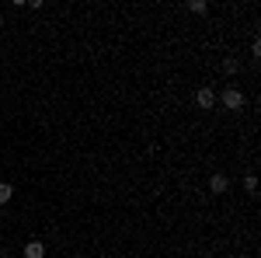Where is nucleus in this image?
I'll use <instances>...</instances> for the list:
<instances>
[{
	"mask_svg": "<svg viewBox=\"0 0 261 258\" xmlns=\"http://www.w3.org/2000/svg\"><path fill=\"white\" fill-rule=\"evenodd\" d=\"M223 105H226L230 112H237V108H244V95L237 87H226V91H223Z\"/></svg>",
	"mask_w": 261,
	"mask_h": 258,
	"instance_id": "obj_1",
	"label": "nucleus"
},
{
	"mask_svg": "<svg viewBox=\"0 0 261 258\" xmlns=\"http://www.w3.org/2000/svg\"><path fill=\"white\" fill-rule=\"evenodd\" d=\"M195 101H199V108H213V105H216V95H213V87H199Z\"/></svg>",
	"mask_w": 261,
	"mask_h": 258,
	"instance_id": "obj_2",
	"label": "nucleus"
},
{
	"mask_svg": "<svg viewBox=\"0 0 261 258\" xmlns=\"http://www.w3.org/2000/svg\"><path fill=\"white\" fill-rule=\"evenodd\" d=\"M24 258H45V244L42 241H28L24 244Z\"/></svg>",
	"mask_w": 261,
	"mask_h": 258,
	"instance_id": "obj_3",
	"label": "nucleus"
},
{
	"mask_svg": "<svg viewBox=\"0 0 261 258\" xmlns=\"http://www.w3.org/2000/svg\"><path fill=\"white\" fill-rule=\"evenodd\" d=\"M226 185H230V181H226V175H209V189H213L216 196H223V192H226Z\"/></svg>",
	"mask_w": 261,
	"mask_h": 258,
	"instance_id": "obj_4",
	"label": "nucleus"
},
{
	"mask_svg": "<svg viewBox=\"0 0 261 258\" xmlns=\"http://www.w3.org/2000/svg\"><path fill=\"white\" fill-rule=\"evenodd\" d=\"M11 196H14V189H11L7 181H0V206H4V202H11Z\"/></svg>",
	"mask_w": 261,
	"mask_h": 258,
	"instance_id": "obj_5",
	"label": "nucleus"
},
{
	"mask_svg": "<svg viewBox=\"0 0 261 258\" xmlns=\"http://www.w3.org/2000/svg\"><path fill=\"white\" fill-rule=\"evenodd\" d=\"M237 70H241L237 60H223V74H237Z\"/></svg>",
	"mask_w": 261,
	"mask_h": 258,
	"instance_id": "obj_6",
	"label": "nucleus"
},
{
	"mask_svg": "<svg viewBox=\"0 0 261 258\" xmlns=\"http://www.w3.org/2000/svg\"><path fill=\"white\" fill-rule=\"evenodd\" d=\"M244 189L254 196V192H258V178H254V175H247V178H244Z\"/></svg>",
	"mask_w": 261,
	"mask_h": 258,
	"instance_id": "obj_7",
	"label": "nucleus"
},
{
	"mask_svg": "<svg viewBox=\"0 0 261 258\" xmlns=\"http://www.w3.org/2000/svg\"><path fill=\"white\" fill-rule=\"evenodd\" d=\"M188 11H195V14H205V0H192V4H188Z\"/></svg>",
	"mask_w": 261,
	"mask_h": 258,
	"instance_id": "obj_8",
	"label": "nucleus"
},
{
	"mask_svg": "<svg viewBox=\"0 0 261 258\" xmlns=\"http://www.w3.org/2000/svg\"><path fill=\"white\" fill-rule=\"evenodd\" d=\"M0 28H4V18H0Z\"/></svg>",
	"mask_w": 261,
	"mask_h": 258,
	"instance_id": "obj_9",
	"label": "nucleus"
},
{
	"mask_svg": "<svg viewBox=\"0 0 261 258\" xmlns=\"http://www.w3.org/2000/svg\"><path fill=\"white\" fill-rule=\"evenodd\" d=\"M0 258H7V255H0Z\"/></svg>",
	"mask_w": 261,
	"mask_h": 258,
	"instance_id": "obj_10",
	"label": "nucleus"
}]
</instances>
